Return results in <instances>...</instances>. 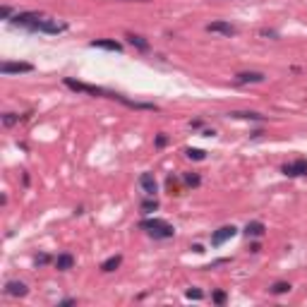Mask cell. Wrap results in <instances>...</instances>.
Masks as SVG:
<instances>
[{
  "instance_id": "6da1fadb",
  "label": "cell",
  "mask_w": 307,
  "mask_h": 307,
  "mask_svg": "<svg viewBox=\"0 0 307 307\" xmlns=\"http://www.w3.org/2000/svg\"><path fill=\"white\" fill-rule=\"evenodd\" d=\"M139 226L144 228L151 238H159V240H163V238H173V233H175L171 223H166V221H161V218H149V221H142Z\"/></svg>"
},
{
  "instance_id": "7a4b0ae2",
  "label": "cell",
  "mask_w": 307,
  "mask_h": 307,
  "mask_svg": "<svg viewBox=\"0 0 307 307\" xmlns=\"http://www.w3.org/2000/svg\"><path fill=\"white\" fill-rule=\"evenodd\" d=\"M65 87H70L72 91H84V94H94V96H110L113 99V94H108V91H103V89H99V87H91V84H84V82H77V80H72V77H67L65 80Z\"/></svg>"
},
{
  "instance_id": "3957f363",
  "label": "cell",
  "mask_w": 307,
  "mask_h": 307,
  "mask_svg": "<svg viewBox=\"0 0 307 307\" xmlns=\"http://www.w3.org/2000/svg\"><path fill=\"white\" fill-rule=\"evenodd\" d=\"M41 22H44V17H41V15H36V12H22V15H17V17H15V24H19V27H27V29H34V31H39Z\"/></svg>"
},
{
  "instance_id": "277c9868",
  "label": "cell",
  "mask_w": 307,
  "mask_h": 307,
  "mask_svg": "<svg viewBox=\"0 0 307 307\" xmlns=\"http://www.w3.org/2000/svg\"><path fill=\"white\" fill-rule=\"evenodd\" d=\"M34 65L31 63H3L0 65V72L3 74H19V72H31Z\"/></svg>"
},
{
  "instance_id": "5b68a950",
  "label": "cell",
  "mask_w": 307,
  "mask_h": 307,
  "mask_svg": "<svg viewBox=\"0 0 307 307\" xmlns=\"http://www.w3.org/2000/svg\"><path fill=\"white\" fill-rule=\"evenodd\" d=\"M207 31H211V34H223V36H235L238 34V29L233 24H228V22H211V24H207Z\"/></svg>"
},
{
  "instance_id": "8992f818",
  "label": "cell",
  "mask_w": 307,
  "mask_h": 307,
  "mask_svg": "<svg viewBox=\"0 0 307 307\" xmlns=\"http://www.w3.org/2000/svg\"><path fill=\"white\" fill-rule=\"evenodd\" d=\"M283 173L290 175V178H295V175H307V161L305 159H300V161L286 163V166H283Z\"/></svg>"
},
{
  "instance_id": "52a82bcc",
  "label": "cell",
  "mask_w": 307,
  "mask_h": 307,
  "mask_svg": "<svg viewBox=\"0 0 307 307\" xmlns=\"http://www.w3.org/2000/svg\"><path fill=\"white\" fill-rule=\"evenodd\" d=\"M233 235H235V228H233V226H223V228H218L216 233L211 235V245H216V247H218V245H223L226 240H231Z\"/></svg>"
},
{
  "instance_id": "ba28073f",
  "label": "cell",
  "mask_w": 307,
  "mask_h": 307,
  "mask_svg": "<svg viewBox=\"0 0 307 307\" xmlns=\"http://www.w3.org/2000/svg\"><path fill=\"white\" fill-rule=\"evenodd\" d=\"M67 29V24H63V22H58V19H48L44 17V22H41V27H39V31H46V34H58V31H65Z\"/></svg>"
},
{
  "instance_id": "9c48e42d",
  "label": "cell",
  "mask_w": 307,
  "mask_h": 307,
  "mask_svg": "<svg viewBox=\"0 0 307 307\" xmlns=\"http://www.w3.org/2000/svg\"><path fill=\"white\" fill-rule=\"evenodd\" d=\"M139 185H142V190H144L149 197H154V192H156V178H154V173H142Z\"/></svg>"
},
{
  "instance_id": "30bf717a",
  "label": "cell",
  "mask_w": 307,
  "mask_h": 307,
  "mask_svg": "<svg viewBox=\"0 0 307 307\" xmlns=\"http://www.w3.org/2000/svg\"><path fill=\"white\" fill-rule=\"evenodd\" d=\"M91 48H103V51H116L120 53L123 51V46L118 44V41H108V39H96V41H91Z\"/></svg>"
},
{
  "instance_id": "8fae6325",
  "label": "cell",
  "mask_w": 307,
  "mask_h": 307,
  "mask_svg": "<svg viewBox=\"0 0 307 307\" xmlns=\"http://www.w3.org/2000/svg\"><path fill=\"white\" fill-rule=\"evenodd\" d=\"M5 293L12 295V298H24V295H27V286H24V283H19V281H10L8 288H5Z\"/></svg>"
},
{
  "instance_id": "7c38bea8",
  "label": "cell",
  "mask_w": 307,
  "mask_h": 307,
  "mask_svg": "<svg viewBox=\"0 0 307 307\" xmlns=\"http://www.w3.org/2000/svg\"><path fill=\"white\" fill-rule=\"evenodd\" d=\"M235 80L240 84H247V82H264V74L262 72H240L235 74Z\"/></svg>"
},
{
  "instance_id": "4fadbf2b",
  "label": "cell",
  "mask_w": 307,
  "mask_h": 307,
  "mask_svg": "<svg viewBox=\"0 0 307 307\" xmlns=\"http://www.w3.org/2000/svg\"><path fill=\"white\" fill-rule=\"evenodd\" d=\"M120 264H123V257L116 254V257H110V259H106V262L101 264V271H116Z\"/></svg>"
},
{
  "instance_id": "5bb4252c",
  "label": "cell",
  "mask_w": 307,
  "mask_h": 307,
  "mask_svg": "<svg viewBox=\"0 0 307 307\" xmlns=\"http://www.w3.org/2000/svg\"><path fill=\"white\" fill-rule=\"evenodd\" d=\"M245 233L252 235V238H259V235L264 233V223H259V221H252V223H247V228H245Z\"/></svg>"
},
{
  "instance_id": "9a60e30c",
  "label": "cell",
  "mask_w": 307,
  "mask_h": 307,
  "mask_svg": "<svg viewBox=\"0 0 307 307\" xmlns=\"http://www.w3.org/2000/svg\"><path fill=\"white\" fill-rule=\"evenodd\" d=\"M55 266H58L60 271L70 269V266H72V257H70V254H60V257L55 259Z\"/></svg>"
},
{
  "instance_id": "2e32d148",
  "label": "cell",
  "mask_w": 307,
  "mask_h": 307,
  "mask_svg": "<svg viewBox=\"0 0 307 307\" xmlns=\"http://www.w3.org/2000/svg\"><path fill=\"white\" fill-rule=\"evenodd\" d=\"M127 41H130L132 46H137L139 51H146V48H149V44H146L142 36H137V34H127Z\"/></svg>"
},
{
  "instance_id": "e0dca14e",
  "label": "cell",
  "mask_w": 307,
  "mask_h": 307,
  "mask_svg": "<svg viewBox=\"0 0 307 307\" xmlns=\"http://www.w3.org/2000/svg\"><path fill=\"white\" fill-rule=\"evenodd\" d=\"M288 290H290V283H283V281L271 286V293H276V295H281V293H288Z\"/></svg>"
},
{
  "instance_id": "ac0fdd59",
  "label": "cell",
  "mask_w": 307,
  "mask_h": 307,
  "mask_svg": "<svg viewBox=\"0 0 307 307\" xmlns=\"http://www.w3.org/2000/svg\"><path fill=\"white\" fill-rule=\"evenodd\" d=\"M17 120H19V118L15 116V113H5V116H3V125H5V127H12L15 123H17Z\"/></svg>"
},
{
  "instance_id": "d6986e66",
  "label": "cell",
  "mask_w": 307,
  "mask_h": 307,
  "mask_svg": "<svg viewBox=\"0 0 307 307\" xmlns=\"http://www.w3.org/2000/svg\"><path fill=\"white\" fill-rule=\"evenodd\" d=\"M142 209H144L146 214H151V211H156V209H159V202H156V199H149V202H144V204H142Z\"/></svg>"
},
{
  "instance_id": "ffe728a7",
  "label": "cell",
  "mask_w": 307,
  "mask_h": 307,
  "mask_svg": "<svg viewBox=\"0 0 307 307\" xmlns=\"http://www.w3.org/2000/svg\"><path fill=\"white\" fill-rule=\"evenodd\" d=\"M233 118H247V120H262L259 113H231Z\"/></svg>"
},
{
  "instance_id": "44dd1931",
  "label": "cell",
  "mask_w": 307,
  "mask_h": 307,
  "mask_svg": "<svg viewBox=\"0 0 307 307\" xmlns=\"http://www.w3.org/2000/svg\"><path fill=\"white\" fill-rule=\"evenodd\" d=\"M187 156L195 159V161H202V159H204V151H202V149H187Z\"/></svg>"
},
{
  "instance_id": "7402d4cb",
  "label": "cell",
  "mask_w": 307,
  "mask_h": 307,
  "mask_svg": "<svg viewBox=\"0 0 307 307\" xmlns=\"http://www.w3.org/2000/svg\"><path fill=\"white\" fill-rule=\"evenodd\" d=\"M187 298H190V300H202V290L190 288V290H187Z\"/></svg>"
},
{
  "instance_id": "603a6c76",
  "label": "cell",
  "mask_w": 307,
  "mask_h": 307,
  "mask_svg": "<svg viewBox=\"0 0 307 307\" xmlns=\"http://www.w3.org/2000/svg\"><path fill=\"white\" fill-rule=\"evenodd\" d=\"M185 180H187V185H199V175H185Z\"/></svg>"
},
{
  "instance_id": "cb8c5ba5",
  "label": "cell",
  "mask_w": 307,
  "mask_h": 307,
  "mask_svg": "<svg viewBox=\"0 0 307 307\" xmlns=\"http://www.w3.org/2000/svg\"><path fill=\"white\" fill-rule=\"evenodd\" d=\"M214 302H218V305H221V302H226V293H221V290L214 293Z\"/></svg>"
},
{
  "instance_id": "d4e9b609",
  "label": "cell",
  "mask_w": 307,
  "mask_h": 307,
  "mask_svg": "<svg viewBox=\"0 0 307 307\" xmlns=\"http://www.w3.org/2000/svg\"><path fill=\"white\" fill-rule=\"evenodd\" d=\"M166 142H168V139H166V135H159V137H156V146H166Z\"/></svg>"
}]
</instances>
